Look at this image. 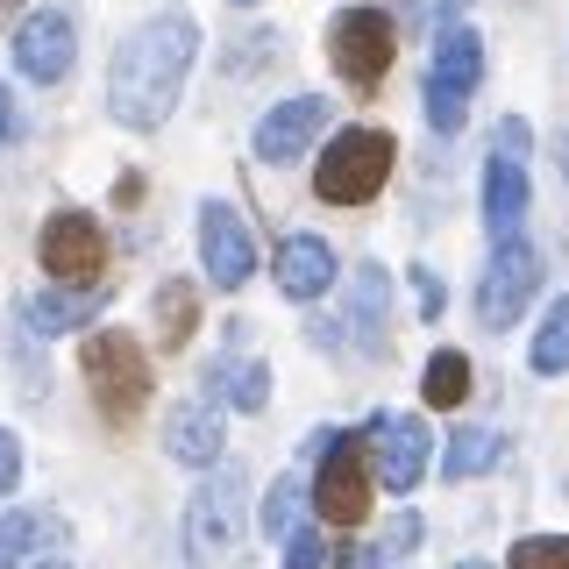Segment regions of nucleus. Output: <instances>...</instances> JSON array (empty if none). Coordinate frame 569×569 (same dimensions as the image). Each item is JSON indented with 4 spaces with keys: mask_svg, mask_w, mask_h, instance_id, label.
I'll return each instance as SVG.
<instances>
[{
    "mask_svg": "<svg viewBox=\"0 0 569 569\" xmlns=\"http://www.w3.org/2000/svg\"><path fill=\"white\" fill-rule=\"evenodd\" d=\"M449 8H462V0H449Z\"/></svg>",
    "mask_w": 569,
    "mask_h": 569,
    "instance_id": "c9c22d12",
    "label": "nucleus"
},
{
    "mask_svg": "<svg viewBox=\"0 0 569 569\" xmlns=\"http://www.w3.org/2000/svg\"><path fill=\"white\" fill-rule=\"evenodd\" d=\"M29 569H71V562H64V556H50V562H29Z\"/></svg>",
    "mask_w": 569,
    "mask_h": 569,
    "instance_id": "473e14b6",
    "label": "nucleus"
},
{
    "mask_svg": "<svg viewBox=\"0 0 569 569\" xmlns=\"http://www.w3.org/2000/svg\"><path fill=\"white\" fill-rule=\"evenodd\" d=\"M14 8H29V0H0V29H8V14H14Z\"/></svg>",
    "mask_w": 569,
    "mask_h": 569,
    "instance_id": "2f4dec72",
    "label": "nucleus"
},
{
    "mask_svg": "<svg viewBox=\"0 0 569 569\" xmlns=\"http://www.w3.org/2000/svg\"><path fill=\"white\" fill-rule=\"evenodd\" d=\"M391 157H399V142L385 129H342V136H328V157L313 164V192L328 207H363L385 192Z\"/></svg>",
    "mask_w": 569,
    "mask_h": 569,
    "instance_id": "7ed1b4c3",
    "label": "nucleus"
},
{
    "mask_svg": "<svg viewBox=\"0 0 569 569\" xmlns=\"http://www.w3.org/2000/svg\"><path fill=\"white\" fill-rule=\"evenodd\" d=\"M71 58H79V29H71L64 8H29L14 22V64H22V79L58 86L71 71Z\"/></svg>",
    "mask_w": 569,
    "mask_h": 569,
    "instance_id": "9b49d317",
    "label": "nucleus"
},
{
    "mask_svg": "<svg viewBox=\"0 0 569 569\" xmlns=\"http://www.w3.org/2000/svg\"><path fill=\"white\" fill-rule=\"evenodd\" d=\"M150 313H157V349H186L192 328H200V284H192V278H164L157 299H150Z\"/></svg>",
    "mask_w": 569,
    "mask_h": 569,
    "instance_id": "aec40b11",
    "label": "nucleus"
},
{
    "mask_svg": "<svg viewBox=\"0 0 569 569\" xmlns=\"http://www.w3.org/2000/svg\"><path fill=\"white\" fill-rule=\"evenodd\" d=\"M79 363H86V385H93V406L114 427H129L142 406H150V356H142L136 335H121V328L86 335Z\"/></svg>",
    "mask_w": 569,
    "mask_h": 569,
    "instance_id": "f03ea898",
    "label": "nucleus"
},
{
    "mask_svg": "<svg viewBox=\"0 0 569 569\" xmlns=\"http://www.w3.org/2000/svg\"><path fill=\"white\" fill-rule=\"evenodd\" d=\"M320 562H328L320 533H292V541H284V569H320Z\"/></svg>",
    "mask_w": 569,
    "mask_h": 569,
    "instance_id": "bb28decb",
    "label": "nucleus"
},
{
    "mask_svg": "<svg viewBox=\"0 0 569 569\" xmlns=\"http://www.w3.org/2000/svg\"><path fill=\"white\" fill-rule=\"evenodd\" d=\"M541 378H562L569 370V299H556L548 307V320H541V335H533V356H527Z\"/></svg>",
    "mask_w": 569,
    "mask_h": 569,
    "instance_id": "5701e85b",
    "label": "nucleus"
},
{
    "mask_svg": "<svg viewBox=\"0 0 569 569\" xmlns=\"http://www.w3.org/2000/svg\"><path fill=\"white\" fill-rule=\"evenodd\" d=\"M207 399H213V406H242V413H263V406H271V363L213 356V370H207Z\"/></svg>",
    "mask_w": 569,
    "mask_h": 569,
    "instance_id": "a211bd4d",
    "label": "nucleus"
},
{
    "mask_svg": "<svg viewBox=\"0 0 569 569\" xmlns=\"http://www.w3.org/2000/svg\"><path fill=\"white\" fill-rule=\"evenodd\" d=\"M477 79H485V36L462 29V22L441 29L435 64H427V121H435V136H456V129H462Z\"/></svg>",
    "mask_w": 569,
    "mask_h": 569,
    "instance_id": "39448f33",
    "label": "nucleus"
},
{
    "mask_svg": "<svg viewBox=\"0 0 569 569\" xmlns=\"http://www.w3.org/2000/svg\"><path fill=\"white\" fill-rule=\"evenodd\" d=\"M456 569H485V562H456Z\"/></svg>",
    "mask_w": 569,
    "mask_h": 569,
    "instance_id": "f704fd0d",
    "label": "nucleus"
},
{
    "mask_svg": "<svg viewBox=\"0 0 569 569\" xmlns=\"http://www.w3.org/2000/svg\"><path fill=\"white\" fill-rule=\"evenodd\" d=\"M242 498H249V477L236 462H221L192 491V506H186V556L192 562H228L242 548Z\"/></svg>",
    "mask_w": 569,
    "mask_h": 569,
    "instance_id": "20e7f679",
    "label": "nucleus"
},
{
    "mask_svg": "<svg viewBox=\"0 0 569 569\" xmlns=\"http://www.w3.org/2000/svg\"><path fill=\"white\" fill-rule=\"evenodd\" d=\"M413 541H420V520H413V512H399V520H391V533H385V548H391V556H406ZM385 548H378V556H385Z\"/></svg>",
    "mask_w": 569,
    "mask_h": 569,
    "instance_id": "c756f323",
    "label": "nucleus"
},
{
    "mask_svg": "<svg viewBox=\"0 0 569 569\" xmlns=\"http://www.w3.org/2000/svg\"><path fill=\"white\" fill-rule=\"evenodd\" d=\"M22 136V114H14V93H8V79H0V150Z\"/></svg>",
    "mask_w": 569,
    "mask_h": 569,
    "instance_id": "7c9ffc66",
    "label": "nucleus"
},
{
    "mask_svg": "<svg viewBox=\"0 0 569 569\" xmlns=\"http://www.w3.org/2000/svg\"><path fill=\"white\" fill-rule=\"evenodd\" d=\"M36 257H43V271L58 278V284H100V271H107V236H100L93 213L64 207V213H50V221H43Z\"/></svg>",
    "mask_w": 569,
    "mask_h": 569,
    "instance_id": "9d476101",
    "label": "nucleus"
},
{
    "mask_svg": "<svg viewBox=\"0 0 569 569\" xmlns=\"http://www.w3.org/2000/svg\"><path fill=\"white\" fill-rule=\"evenodd\" d=\"M370 477H385V491H413L427 477V427L413 413H378L363 427Z\"/></svg>",
    "mask_w": 569,
    "mask_h": 569,
    "instance_id": "f8f14e48",
    "label": "nucleus"
},
{
    "mask_svg": "<svg viewBox=\"0 0 569 569\" xmlns=\"http://www.w3.org/2000/svg\"><path fill=\"white\" fill-rule=\"evenodd\" d=\"M533 292H541V249L533 242H498L491 271H485V284H477V320H485L491 335L512 328V320L533 307Z\"/></svg>",
    "mask_w": 569,
    "mask_h": 569,
    "instance_id": "1a4fd4ad",
    "label": "nucleus"
},
{
    "mask_svg": "<svg viewBox=\"0 0 569 569\" xmlns=\"http://www.w3.org/2000/svg\"><path fill=\"white\" fill-rule=\"evenodd\" d=\"M420 399L427 406H462V399H470V356H462V349H435V356H427Z\"/></svg>",
    "mask_w": 569,
    "mask_h": 569,
    "instance_id": "4be33fe9",
    "label": "nucleus"
},
{
    "mask_svg": "<svg viewBox=\"0 0 569 569\" xmlns=\"http://www.w3.org/2000/svg\"><path fill=\"white\" fill-rule=\"evenodd\" d=\"M385 313H391V284H385V263H356L349 278V328L370 356L385 349Z\"/></svg>",
    "mask_w": 569,
    "mask_h": 569,
    "instance_id": "6ab92c4d",
    "label": "nucleus"
},
{
    "mask_svg": "<svg viewBox=\"0 0 569 569\" xmlns=\"http://www.w3.org/2000/svg\"><path fill=\"white\" fill-rule=\"evenodd\" d=\"M556 157H562V171H569V136H562V142H556Z\"/></svg>",
    "mask_w": 569,
    "mask_h": 569,
    "instance_id": "72a5a7b5",
    "label": "nucleus"
},
{
    "mask_svg": "<svg viewBox=\"0 0 569 569\" xmlns=\"http://www.w3.org/2000/svg\"><path fill=\"white\" fill-rule=\"evenodd\" d=\"M36 541H43V520H36V512H0V569H22Z\"/></svg>",
    "mask_w": 569,
    "mask_h": 569,
    "instance_id": "b1692460",
    "label": "nucleus"
},
{
    "mask_svg": "<svg viewBox=\"0 0 569 569\" xmlns=\"http://www.w3.org/2000/svg\"><path fill=\"white\" fill-rule=\"evenodd\" d=\"M164 449H171L178 462H192V470H221V449H228L221 406H213V399H186V406H171V420H164Z\"/></svg>",
    "mask_w": 569,
    "mask_h": 569,
    "instance_id": "2eb2a0df",
    "label": "nucleus"
},
{
    "mask_svg": "<svg viewBox=\"0 0 569 569\" xmlns=\"http://www.w3.org/2000/svg\"><path fill=\"white\" fill-rule=\"evenodd\" d=\"M506 569H569V533H527V541H512Z\"/></svg>",
    "mask_w": 569,
    "mask_h": 569,
    "instance_id": "393cba45",
    "label": "nucleus"
},
{
    "mask_svg": "<svg viewBox=\"0 0 569 569\" xmlns=\"http://www.w3.org/2000/svg\"><path fill=\"white\" fill-rule=\"evenodd\" d=\"M299 498H307V485H299V477H278L271 498H263V533H292V520H299Z\"/></svg>",
    "mask_w": 569,
    "mask_h": 569,
    "instance_id": "a878e982",
    "label": "nucleus"
},
{
    "mask_svg": "<svg viewBox=\"0 0 569 569\" xmlns=\"http://www.w3.org/2000/svg\"><path fill=\"white\" fill-rule=\"evenodd\" d=\"M200 263H207V278L221 284V292H242V284L257 278V242H249L236 207H221V200L200 207Z\"/></svg>",
    "mask_w": 569,
    "mask_h": 569,
    "instance_id": "ddd939ff",
    "label": "nucleus"
},
{
    "mask_svg": "<svg viewBox=\"0 0 569 569\" xmlns=\"http://www.w3.org/2000/svg\"><path fill=\"white\" fill-rule=\"evenodd\" d=\"M320 129H328V100L299 93V100H284V107H271V114L257 121V157L263 164H292V157L313 150Z\"/></svg>",
    "mask_w": 569,
    "mask_h": 569,
    "instance_id": "4468645a",
    "label": "nucleus"
},
{
    "mask_svg": "<svg viewBox=\"0 0 569 569\" xmlns=\"http://www.w3.org/2000/svg\"><path fill=\"white\" fill-rule=\"evenodd\" d=\"M527 221V121H506L485 164V228L491 242H520Z\"/></svg>",
    "mask_w": 569,
    "mask_h": 569,
    "instance_id": "6e6552de",
    "label": "nucleus"
},
{
    "mask_svg": "<svg viewBox=\"0 0 569 569\" xmlns=\"http://www.w3.org/2000/svg\"><path fill=\"white\" fill-rule=\"evenodd\" d=\"M200 58V22L192 14H150V22H136L121 36L114 64H107V114L121 121V129L150 136L171 121L178 93H186V71Z\"/></svg>",
    "mask_w": 569,
    "mask_h": 569,
    "instance_id": "f257e3e1",
    "label": "nucleus"
},
{
    "mask_svg": "<svg viewBox=\"0 0 569 569\" xmlns=\"http://www.w3.org/2000/svg\"><path fill=\"white\" fill-rule=\"evenodd\" d=\"M313 506H320L328 527H356L370 512V449H363V435H320Z\"/></svg>",
    "mask_w": 569,
    "mask_h": 569,
    "instance_id": "0eeeda50",
    "label": "nucleus"
},
{
    "mask_svg": "<svg viewBox=\"0 0 569 569\" xmlns=\"http://www.w3.org/2000/svg\"><path fill=\"white\" fill-rule=\"evenodd\" d=\"M498 456H506V441H498L491 427H462V435H449V449H441V477H449V485L485 477V470H498Z\"/></svg>",
    "mask_w": 569,
    "mask_h": 569,
    "instance_id": "412c9836",
    "label": "nucleus"
},
{
    "mask_svg": "<svg viewBox=\"0 0 569 569\" xmlns=\"http://www.w3.org/2000/svg\"><path fill=\"white\" fill-rule=\"evenodd\" d=\"M413 292H420V320H441V307H449L441 278H435V271H413Z\"/></svg>",
    "mask_w": 569,
    "mask_h": 569,
    "instance_id": "c85d7f7f",
    "label": "nucleus"
},
{
    "mask_svg": "<svg viewBox=\"0 0 569 569\" xmlns=\"http://www.w3.org/2000/svg\"><path fill=\"white\" fill-rule=\"evenodd\" d=\"M14 485H22V441H14L8 427H0V498H8Z\"/></svg>",
    "mask_w": 569,
    "mask_h": 569,
    "instance_id": "cd10ccee",
    "label": "nucleus"
},
{
    "mask_svg": "<svg viewBox=\"0 0 569 569\" xmlns=\"http://www.w3.org/2000/svg\"><path fill=\"white\" fill-rule=\"evenodd\" d=\"M236 8H249V0H236Z\"/></svg>",
    "mask_w": 569,
    "mask_h": 569,
    "instance_id": "e433bc0d",
    "label": "nucleus"
},
{
    "mask_svg": "<svg viewBox=\"0 0 569 569\" xmlns=\"http://www.w3.org/2000/svg\"><path fill=\"white\" fill-rule=\"evenodd\" d=\"M271 271H278V292H284V299L313 307V299L335 284V249L320 242V236H284L278 257H271Z\"/></svg>",
    "mask_w": 569,
    "mask_h": 569,
    "instance_id": "dca6fc26",
    "label": "nucleus"
},
{
    "mask_svg": "<svg viewBox=\"0 0 569 569\" xmlns=\"http://www.w3.org/2000/svg\"><path fill=\"white\" fill-rule=\"evenodd\" d=\"M328 50H335V71H342L349 93H378L391 71V50H399V29H391L385 8H342L328 29Z\"/></svg>",
    "mask_w": 569,
    "mask_h": 569,
    "instance_id": "423d86ee",
    "label": "nucleus"
},
{
    "mask_svg": "<svg viewBox=\"0 0 569 569\" xmlns=\"http://www.w3.org/2000/svg\"><path fill=\"white\" fill-rule=\"evenodd\" d=\"M100 307H107V284H64V292H36L22 320H29V335H71L86 320H100Z\"/></svg>",
    "mask_w": 569,
    "mask_h": 569,
    "instance_id": "f3484780",
    "label": "nucleus"
}]
</instances>
